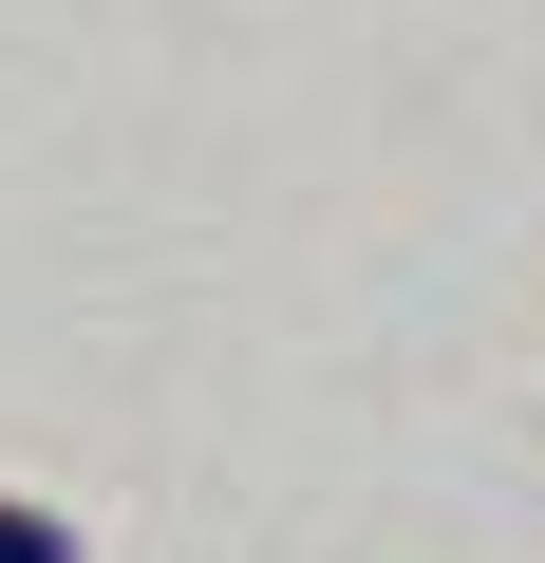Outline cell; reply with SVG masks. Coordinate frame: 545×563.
Wrapping results in <instances>:
<instances>
[{"mask_svg": "<svg viewBox=\"0 0 545 563\" xmlns=\"http://www.w3.org/2000/svg\"><path fill=\"white\" fill-rule=\"evenodd\" d=\"M0 563H76V526H57V507H20V488H0Z\"/></svg>", "mask_w": 545, "mask_h": 563, "instance_id": "1", "label": "cell"}]
</instances>
